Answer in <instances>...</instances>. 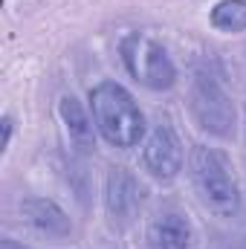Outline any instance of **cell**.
Returning <instances> with one entry per match:
<instances>
[{
	"mask_svg": "<svg viewBox=\"0 0 246 249\" xmlns=\"http://www.w3.org/2000/svg\"><path fill=\"white\" fill-rule=\"evenodd\" d=\"M90 113L99 133L116 148H133L145 136V113L119 81H102L90 90Z\"/></svg>",
	"mask_w": 246,
	"mask_h": 249,
	"instance_id": "1",
	"label": "cell"
},
{
	"mask_svg": "<svg viewBox=\"0 0 246 249\" xmlns=\"http://www.w3.org/2000/svg\"><path fill=\"white\" fill-rule=\"evenodd\" d=\"M188 174L200 203L217 217H235L241 212V188L226 157L214 148L194 145L188 154Z\"/></svg>",
	"mask_w": 246,
	"mask_h": 249,
	"instance_id": "2",
	"label": "cell"
},
{
	"mask_svg": "<svg viewBox=\"0 0 246 249\" xmlns=\"http://www.w3.org/2000/svg\"><path fill=\"white\" fill-rule=\"evenodd\" d=\"M127 72L148 90H171L177 84V67L168 50L145 32H130L119 47Z\"/></svg>",
	"mask_w": 246,
	"mask_h": 249,
	"instance_id": "3",
	"label": "cell"
},
{
	"mask_svg": "<svg viewBox=\"0 0 246 249\" xmlns=\"http://www.w3.org/2000/svg\"><path fill=\"white\" fill-rule=\"evenodd\" d=\"M191 113L203 130H209L211 136H232L238 113H235V102L232 96L223 90V84L209 75V72H197L194 84H191Z\"/></svg>",
	"mask_w": 246,
	"mask_h": 249,
	"instance_id": "4",
	"label": "cell"
},
{
	"mask_svg": "<svg viewBox=\"0 0 246 249\" xmlns=\"http://www.w3.org/2000/svg\"><path fill=\"white\" fill-rule=\"evenodd\" d=\"M142 162H145V168L151 171V177H157V180H162V183L174 180V177L183 171V162H185L183 142H180L177 130L168 122H159L151 130V136L145 139Z\"/></svg>",
	"mask_w": 246,
	"mask_h": 249,
	"instance_id": "5",
	"label": "cell"
},
{
	"mask_svg": "<svg viewBox=\"0 0 246 249\" xmlns=\"http://www.w3.org/2000/svg\"><path fill=\"white\" fill-rule=\"evenodd\" d=\"M20 212H23L26 223H29L35 232L47 235V238H58V241H61V238H70V235H72V223H70L67 212H64L55 200H47V197H26V200L20 203Z\"/></svg>",
	"mask_w": 246,
	"mask_h": 249,
	"instance_id": "6",
	"label": "cell"
},
{
	"mask_svg": "<svg viewBox=\"0 0 246 249\" xmlns=\"http://www.w3.org/2000/svg\"><path fill=\"white\" fill-rule=\"evenodd\" d=\"M105 203H107V212L116 220H127L142 203L139 180L127 168H110L107 183H105Z\"/></svg>",
	"mask_w": 246,
	"mask_h": 249,
	"instance_id": "7",
	"label": "cell"
},
{
	"mask_svg": "<svg viewBox=\"0 0 246 249\" xmlns=\"http://www.w3.org/2000/svg\"><path fill=\"white\" fill-rule=\"evenodd\" d=\"M151 249H194V229L177 212L157 214L148 226Z\"/></svg>",
	"mask_w": 246,
	"mask_h": 249,
	"instance_id": "8",
	"label": "cell"
},
{
	"mask_svg": "<svg viewBox=\"0 0 246 249\" xmlns=\"http://www.w3.org/2000/svg\"><path fill=\"white\" fill-rule=\"evenodd\" d=\"M58 116H61L70 142H72L81 154H87V151L96 148V130H93L96 122L90 119V113L84 110V105H81L75 96H61V102H58Z\"/></svg>",
	"mask_w": 246,
	"mask_h": 249,
	"instance_id": "9",
	"label": "cell"
},
{
	"mask_svg": "<svg viewBox=\"0 0 246 249\" xmlns=\"http://www.w3.org/2000/svg\"><path fill=\"white\" fill-rule=\"evenodd\" d=\"M209 20L217 32H226V35L246 32V0H220L211 9Z\"/></svg>",
	"mask_w": 246,
	"mask_h": 249,
	"instance_id": "10",
	"label": "cell"
},
{
	"mask_svg": "<svg viewBox=\"0 0 246 249\" xmlns=\"http://www.w3.org/2000/svg\"><path fill=\"white\" fill-rule=\"evenodd\" d=\"M0 127H3V142H0V151H6V148H9V142H12V133H15V122H12V116H9V113L0 119Z\"/></svg>",
	"mask_w": 246,
	"mask_h": 249,
	"instance_id": "11",
	"label": "cell"
},
{
	"mask_svg": "<svg viewBox=\"0 0 246 249\" xmlns=\"http://www.w3.org/2000/svg\"><path fill=\"white\" fill-rule=\"evenodd\" d=\"M0 249H26V247H23V244H18L15 238H3V241H0Z\"/></svg>",
	"mask_w": 246,
	"mask_h": 249,
	"instance_id": "12",
	"label": "cell"
}]
</instances>
